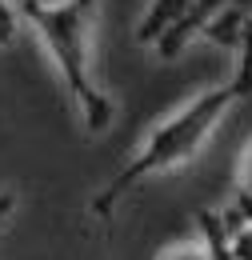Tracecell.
<instances>
[{"instance_id": "obj_1", "label": "cell", "mask_w": 252, "mask_h": 260, "mask_svg": "<svg viewBox=\"0 0 252 260\" xmlns=\"http://www.w3.org/2000/svg\"><path fill=\"white\" fill-rule=\"evenodd\" d=\"M236 100H248V96H244V88L228 76L220 84H212L208 92H200L196 100H188L180 112H172L164 124H156V128L144 136V144L128 156L124 168L92 196V204H88L92 216L96 220H108L136 184H144L148 176L172 172V168H180L184 160H192V156L204 148V140L216 132V124L224 120V112H228Z\"/></svg>"}, {"instance_id": "obj_2", "label": "cell", "mask_w": 252, "mask_h": 260, "mask_svg": "<svg viewBox=\"0 0 252 260\" xmlns=\"http://www.w3.org/2000/svg\"><path fill=\"white\" fill-rule=\"evenodd\" d=\"M20 16L28 20V28L40 36L48 56L56 60L60 80L84 120V128L104 132L116 116V104L92 76V44H88L92 12L76 0H20Z\"/></svg>"}, {"instance_id": "obj_3", "label": "cell", "mask_w": 252, "mask_h": 260, "mask_svg": "<svg viewBox=\"0 0 252 260\" xmlns=\"http://www.w3.org/2000/svg\"><path fill=\"white\" fill-rule=\"evenodd\" d=\"M20 0H0V48H12V40L20 32Z\"/></svg>"}, {"instance_id": "obj_4", "label": "cell", "mask_w": 252, "mask_h": 260, "mask_svg": "<svg viewBox=\"0 0 252 260\" xmlns=\"http://www.w3.org/2000/svg\"><path fill=\"white\" fill-rule=\"evenodd\" d=\"M160 260H212V252L200 248V244H176V248H168Z\"/></svg>"}, {"instance_id": "obj_5", "label": "cell", "mask_w": 252, "mask_h": 260, "mask_svg": "<svg viewBox=\"0 0 252 260\" xmlns=\"http://www.w3.org/2000/svg\"><path fill=\"white\" fill-rule=\"evenodd\" d=\"M12 208H16V192H12V188H4V192H0V224L12 216Z\"/></svg>"}, {"instance_id": "obj_6", "label": "cell", "mask_w": 252, "mask_h": 260, "mask_svg": "<svg viewBox=\"0 0 252 260\" xmlns=\"http://www.w3.org/2000/svg\"><path fill=\"white\" fill-rule=\"evenodd\" d=\"M76 4H84V8H88V12H96V0H76Z\"/></svg>"}]
</instances>
